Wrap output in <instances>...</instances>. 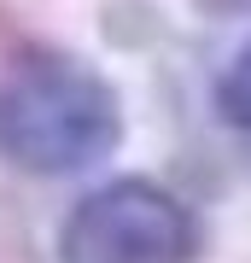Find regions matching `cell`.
<instances>
[{
	"instance_id": "6da1fadb",
	"label": "cell",
	"mask_w": 251,
	"mask_h": 263,
	"mask_svg": "<svg viewBox=\"0 0 251 263\" xmlns=\"http://www.w3.org/2000/svg\"><path fill=\"white\" fill-rule=\"evenodd\" d=\"M123 141V100L93 65L35 53L0 82V152L29 176H76Z\"/></svg>"
},
{
	"instance_id": "7a4b0ae2",
	"label": "cell",
	"mask_w": 251,
	"mask_h": 263,
	"mask_svg": "<svg viewBox=\"0 0 251 263\" xmlns=\"http://www.w3.org/2000/svg\"><path fill=\"white\" fill-rule=\"evenodd\" d=\"M199 211L152 176L88 187L59 222V263H199Z\"/></svg>"
},
{
	"instance_id": "277c9868",
	"label": "cell",
	"mask_w": 251,
	"mask_h": 263,
	"mask_svg": "<svg viewBox=\"0 0 251 263\" xmlns=\"http://www.w3.org/2000/svg\"><path fill=\"white\" fill-rule=\"evenodd\" d=\"M210 12H251V0H205Z\"/></svg>"
},
{
	"instance_id": "3957f363",
	"label": "cell",
	"mask_w": 251,
	"mask_h": 263,
	"mask_svg": "<svg viewBox=\"0 0 251 263\" xmlns=\"http://www.w3.org/2000/svg\"><path fill=\"white\" fill-rule=\"evenodd\" d=\"M216 111H222L228 129L251 135V41L222 65V76H216Z\"/></svg>"
}]
</instances>
